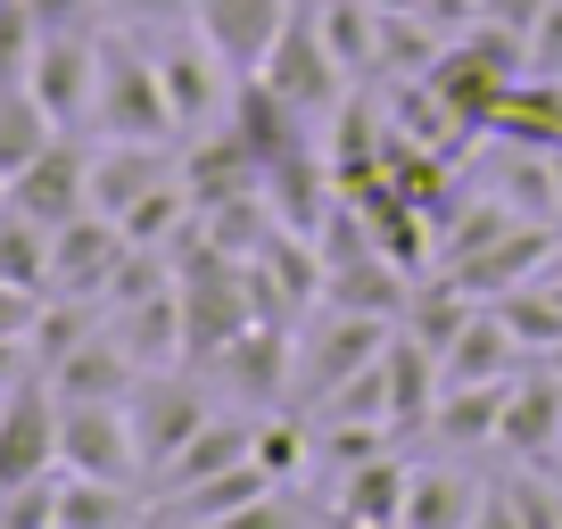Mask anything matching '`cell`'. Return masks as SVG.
Returning <instances> with one entry per match:
<instances>
[{"instance_id":"cell-1","label":"cell","mask_w":562,"mask_h":529,"mask_svg":"<svg viewBox=\"0 0 562 529\" xmlns=\"http://www.w3.org/2000/svg\"><path fill=\"white\" fill-rule=\"evenodd\" d=\"M91 124L100 142H175V100L158 83V58L149 42L124 25V34H100V83H91Z\"/></svg>"},{"instance_id":"cell-2","label":"cell","mask_w":562,"mask_h":529,"mask_svg":"<svg viewBox=\"0 0 562 529\" xmlns=\"http://www.w3.org/2000/svg\"><path fill=\"white\" fill-rule=\"evenodd\" d=\"M397 339L389 315H348V306H323V323H306L299 348H290V397L299 406H323L331 389H348L372 356Z\"/></svg>"},{"instance_id":"cell-3","label":"cell","mask_w":562,"mask_h":529,"mask_svg":"<svg viewBox=\"0 0 562 529\" xmlns=\"http://www.w3.org/2000/svg\"><path fill=\"white\" fill-rule=\"evenodd\" d=\"M149 58H158V83L166 100H175V124L182 133H215V124L232 116V58L215 50L199 25H158L149 34Z\"/></svg>"},{"instance_id":"cell-4","label":"cell","mask_w":562,"mask_h":529,"mask_svg":"<svg viewBox=\"0 0 562 529\" xmlns=\"http://www.w3.org/2000/svg\"><path fill=\"white\" fill-rule=\"evenodd\" d=\"M257 75H265L290 108H299L306 124H315V116H339V100H348V67H339V50L323 42L315 0H299V9H290V25L273 34V50H265Z\"/></svg>"},{"instance_id":"cell-5","label":"cell","mask_w":562,"mask_h":529,"mask_svg":"<svg viewBox=\"0 0 562 529\" xmlns=\"http://www.w3.org/2000/svg\"><path fill=\"white\" fill-rule=\"evenodd\" d=\"M124 414H133V439H140V472H166V463H175L182 447H191L199 430L215 423L207 397L191 389V372H175V364L140 372L133 397H124Z\"/></svg>"},{"instance_id":"cell-6","label":"cell","mask_w":562,"mask_h":529,"mask_svg":"<svg viewBox=\"0 0 562 529\" xmlns=\"http://www.w3.org/2000/svg\"><path fill=\"white\" fill-rule=\"evenodd\" d=\"M58 389L50 372H25L9 397H0V488H25V480H50L58 472Z\"/></svg>"},{"instance_id":"cell-7","label":"cell","mask_w":562,"mask_h":529,"mask_svg":"<svg viewBox=\"0 0 562 529\" xmlns=\"http://www.w3.org/2000/svg\"><path fill=\"white\" fill-rule=\"evenodd\" d=\"M58 472L108 480V488H133L140 439H133V414H124V397H108V406H67V414H58Z\"/></svg>"},{"instance_id":"cell-8","label":"cell","mask_w":562,"mask_h":529,"mask_svg":"<svg viewBox=\"0 0 562 529\" xmlns=\"http://www.w3.org/2000/svg\"><path fill=\"white\" fill-rule=\"evenodd\" d=\"M166 182H182V158L166 142H100L91 149V215H108V224H124Z\"/></svg>"},{"instance_id":"cell-9","label":"cell","mask_w":562,"mask_h":529,"mask_svg":"<svg viewBox=\"0 0 562 529\" xmlns=\"http://www.w3.org/2000/svg\"><path fill=\"white\" fill-rule=\"evenodd\" d=\"M34 100L58 116V133L91 124V83H100V34H42L34 67H25Z\"/></svg>"},{"instance_id":"cell-10","label":"cell","mask_w":562,"mask_h":529,"mask_svg":"<svg viewBox=\"0 0 562 529\" xmlns=\"http://www.w3.org/2000/svg\"><path fill=\"white\" fill-rule=\"evenodd\" d=\"M9 207L34 215V224H50V232L75 224V215H91V149H75L67 133H58V142L9 182Z\"/></svg>"},{"instance_id":"cell-11","label":"cell","mask_w":562,"mask_h":529,"mask_svg":"<svg viewBox=\"0 0 562 529\" xmlns=\"http://www.w3.org/2000/svg\"><path fill=\"white\" fill-rule=\"evenodd\" d=\"M124 224H108V215H75V224L50 232V290L58 299H108V282H116L124 264Z\"/></svg>"},{"instance_id":"cell-12","label":"cell","mask_w":562,"mask_h":529,"mask_svg":"<svg viewBox=\"0 0 562 529\" xmlns=\"http://www.w3.org/2000/svg\"><path fill=\"white\" fill-rule=\"evenodd\" d=\"M290 9H299V0H191V25L232 58V75H257L265 50H273V34L290 25Z\"/></svg>"},{"instance_id":"cell-13","label":"cell","mask_w":562,"mask_h":529,"mask_svg":"<svg viewBox=\"0 0 562 529\" xmlns=\"http://www.w3.org/2000/svg\"><path fill=\"white\" fill-rule=\"evenodd\" d=\"M496 447H513L521 463H546L562 447V372L546 364H521L513 372V397H505V430H496Z\"/></svg>"},{"instance_id":"cell-14","label":"cell","mask_w":562,"mask_h":529,"mask_svg":"<svg viewBox=\"0 0 562 529\" xmlns=\"http://www.w3.org/2000/svg\"><path fill=\"white\" fill-rule=\"evenodd\" d=\"M554 232H562V224H538V215H529V224H513L505 240H488L480 257L447 264V273H456L472 299H505V290H521V282H538V273H546V257H554Z\"/></svg>"},{"instance_id":"cell-15","label":"cell","mask_w":562,"mask_h":529,"mask_svg":"<svg viewBox=\"0 0 562 529\" xmlns=\"http://www.w3.org/2000/svg\"><path fill=\"white\" fill-rule=\"evenodd\" d=\"M42 372H50L58 406H108V397H133V381H140L133 348H124L116 331H91L83 348H67L58 364H42Z\"/></svg>"},{"instance_id":"cell-16","label":"cell","mask_w":562,"mask_h":529,"mask_svg":"<svg viewBox=\"0 0 562 529\" xmlns=\"http://www.w3.org/2000/svg\"><path fill=\"white\" fill-rule=\"evenodd\" d=\"M381 372H389V430H430V414H439V389H447V364L430 339L397 331L381 348Z\"/></svg>"},{"instance_id":"cell-17","label":"cell","mask_w":562,"mask_h":529,"mask_svg":"<svg viewBox=\"0 0 562 529\" xmlns=\"http://www.w3.org/2000/svg\"><path fill=\"white\" fill-rule=\"evenodd\" d=\"M108 331L133 348V364H140V372L175 364V356H182V282L140 290V299H116V306H108Z\"/></svg>"},{"instance_id":"cell-18","label":"cell","mask_w":562,"mask_h":529,"mask_svg":"<svg viewBox=\"0 0 562 529\" xmlns=\"http://www.w3.org/2000/svg\"><path fill=\"white\" fill-rule=\"evenodd\" d=\"M265 488H281V480L265 472L257 455H248V463H232V472L199 480V488H166V513H158V529H207V521H224V513L257 505Z\"/></svg>"},{"instance_id":"cell-19","label":"cell","mask_w":562,"mask_h":529,"mask_svg":"<svg viewBox=\"0 0 562 529\" xmlns=\"http://www.w3.org/2000/svg\"><path fill=\"white\" fill-rule=\"evenodd\" d=\"M439 364H447V381H513V372L529 364V348L513 339V323L496 315V306H480V315L463 323L456 339H447Z\"/></svg>"},{"instance_id":"cell-20","label":"cell","mask_w":562,"mask_h":529,"mask_svg":"<svg viewBox=\"0 0 562 529\" xmlns=\"http://www.w3.org/2000/svg\"><path fill=\"white\" fill-rule=\"evenodd\" d=\"M405 299H414V290H405V264L389 257V248L331 264V282H323V306H348V315H389V323H397Z\"/></svg>"},{"instance_id":"cell-21","label":"cell","mask_w":562,"mask_h":529,"mask_svg":"<svg viewBox=\"0 0 562 529\" xmlns=\"http://www.w3.org/2000/svg\"><path fill=\"white\" fill-rule=\"evenodd\" d=\"M505 397H513V381H447L439 389V414H430V439L488 447L496 430H505Z\"/></svg>"},{"instance_id":"cell-22","label":"cell","mask_w":562,"mask_h":529,"mask_svg":"<svg viewBox=\"0 0 562 529\" xmlns=\"http://www.w3.org/2000/svg\"><path fill=\"white\" fill-rule=\"evenodd\" d=\"M480 505H488L480 480H463V472H414V480H405L397 529H480Z\"/></svg>"},{"instance_id":"cell-23","label":"cell","mask_w":562,"mask_h":529,"mask_svg":"<svg viewBox=\"0 0 562 529\" xmlns=\"http://www.w3.org/2000/svg\"><path fill=\"white\" fill-rule=\"evenodd\" d=\"M405 463L389 455H364V463H348V472H339V496H331V521H397L405 513Z\"/></svg>"},{"instance_id":"cell-24","label":"cell","mask_w":562,"mask_h":529,"mask_svg":"<svg viewBox=\"0 0 562 529\" xmlns=\"http://www.w3.org/2000/svg\"><path fill=\"white\" fill-rule=\"evenodd\" d=\"M58 142V116L34 100V83H0V182H18Z\"/></svg>"},{"instance_id":"cell-25","label":"cell","mask_w":562,"mask_h":529,"mask_svg":"<svg viewBox=\"0 0 562 529\" xmlns=\"http://www.w3.org/2000/svg\"><path fill=\"white\" fill-rule=\"evenodd\" d=\"M248 455H257V430H248V423H224V414H215V423H207V430H199V439L158 472V496H166V488H199V480L232 472V463H248Z\"/></svg>"},{"instance_id":"cell-26","label":"cell","mask_w":562,"mask_h":529,"mask_svg":"<svg viewBox=\"0 0 562 529\" xmlns=\"http://www.w3.org/2000/svg\"><path fill=\"white\" fill-rule=\"evenodd\" d=\"M315 18H323V42L339 50V67L348 75H372L381 67V9L372 0H315Z\"/></svg>"},{"instance_id":"cell-27","label":"cell","mask_w":562,"mask_h":529,"mask_svg":"<svg viewBox=\"0 0 562 529\" xmlns=\"http://www.w3.org/2000/svg\"><path fill=\"white\" fill-rule=\"evenodd\" d=\"M480 315V299H472V290H463L456 282V273H447V282H422L414 290V299H405V315H397V331H414V339H430V348H439L447 356V339H456L463 331V323H472Z\"/></svg>"},{"instance_id":"cell-28","label":"cell","mask_w":562,"mask_h":529,"mask_svg":"<svg viewBox=\"0 0 562 529\" xmlns=\"http://www.w3.org/2000/svg\"><path fill=\"white\" fill-rule=\"evenodd\" d=\"M0 282L34 290V299H50V224H34V215L0 207Z\"/></svg>"},{"instance_id":"cell-29","label":"cell","mask_w":562,"mask_h":529,"mask_svg":"<svg viewBox=\"0 0 562 529\" xmlns=\"http://www.w3.org/2000/svg\"><path fill=\"white\" fill-rule=\"evenodd\" d=\"M488 306L513 323V339H521L529 356H546L562 339V290L554 282H521V290H505V299H488Z\"/></svg>"},{"instance_id":"cell-30","label":"cell","mask_w":562,"mask_h":529,"mask_svg":"<svg viewBox=\"0 0 562 529\" xmlns=\"http://www.w3.org/2000/svg\"><path fill=\"white\" fill-rule=\"evenodd\" d=\"M513 224H529L521 207H505V199H480V207H463L456 224L439 232V264H463V257H480L488 240H505Z\"/></svg>"},{"instance_id":"cell-31","label":"cell","mask_w":562,"mask_h":529,"mask_svg":"<svg viewBox=\"0 0 562 529\" xmlns=\"http://www.w3.org/2000/svg\"><path fill=\"white\" fill-rule=\"evenodd\" d=\"M182 215H191V191H182V182H166V191H149L133 215H124V240H133V248H158Z\"/></svg>"},{"instance_id":"cell-32","label":"cell","mask_w":562,"mask_h":529,"mask_svg":"<svg viewBox=\"0 0 562 529\" xmlns=\"http://www.w3.org/2000/svg\"><path fill=\"white\" fill-rule=\"evenodd\" d=\"M521 75L529 83H562V0H546L538 25L521 34Z\"/></svg>"},{"instance_id":"cell-33","label":"cell","mask_w":562,"mask_h":529,"mask_svg":"<svg viewBox=\"0 0 562 529\" xmlns=\"http://www.w3.org/2000/svg\"><path fill=\"white\" fill-rule=\"evenodd\" d=\"M34 50H42V25L25 18V0H0V83H25Z\"/></svg>"},{"instance_id":"cell-34","label":"cell","mask_w":562,"mask_h":529,"mask_svg":"<svg viewBox=\"0 0 562 529\" xmlns=\"http://www.w3.org/2000/svg\"><path fill=\"white\" fill-rule=\"evenodd\" d=\"M207 529H306V505L290 496V480H281V488H265L257 505L224 513V521H207Z\"/></svg>"},{"instance_id":"cell-35","label":"cell","mask_w":562,"mask_h":529,"mask_svg":"<svg viewBox=\"0 0 562 529\" xmlns=\"http://www.w3.org/2000/svg\"><path fill=\"white\" fill-rule=\"evenodd\" d=\"M25 18H34L42 34H91V25L108 18V0H25Z\"/></svg>"},{"instance_id":"cell-36","label":"cell","mask_w":562,"mask_h":529,"mask_svg":"<svg viewBox=\"0 0 562 529\" xmlns=\"http://www.w3.org/2000/svg\"><path fill=\"white\" fill-rule=\"evenodd\" d=\"M257 463H265L273 480H299V463H306V430H299V423H265V430H257Z\"/></svg>"},{"instance_id":"cell-37","label":"cell","mask_w":562,"mask_h":529,"mask_svg":"<svg viewBox=\"0 0 562 529\" xmlns=\"http://www.w3.org/2000/svg\"><path fill=\"white\" fill-rule=\"evenodd\" d=\"M108 18L133 25V34H158V25H182V18H191V0H108Z\"/></svg>"},{"instance_id":"cell-38","label":"cell","mask_w":562,"mask_h":529,"mask_svg":"<svg viewBox=\"0 0 562 529\" xmlns=\"http://www.w3.org/2000/svg\"><path fill=\"white\" fill-rule=\"evenodd\" d=\"M34 315H42V299H34V290L0 282V339H25V331H34Z\"/></svg>"},{"instance_id":"cell-39","label":"cell","mask_w":562,"mask_h":529,"mask_svg":"<svg viewBox=\"0 0 562 529\" xmlns=\"http://www.w3.org/2000/svg\"><path fill=\"white\" fill-rule=\"evenodd\" d=\"M546 0H480V25H505V34H529Z\"/></svg>"},{"instance_id":"cell-40","label":"cell","mask_w":562,"mask_h":529,"mask_svg":"<svg viewBox=\"0 0 562 529\" xmlns=\"http://www.w3.org/2000/svg\"><path fill=\"white\" fill-rule=\"evenodd\" d=\"M480 529H521V513H513L505 488H488V505H480Z\"/></svg>"},{"instance_id":"cell-41","label":"cell","mask_w":562,"mask_h":529,"mask_svg":"<svg viewBox=\"0 0 562 529\" xmlns=\"http://www.w3.org/2000/svg\"><path fill=\"white\" fill-rule=\"evenodd\" d=\"M372 9H381V18H405V9H422V0H372Z\"/></svg>"},{"instance_id":"cell-42","label":"cell","mask_w":562,"mask_h":529,"mask_svg":"<svg viewBox=\"0 0 562 529\" xmlns=\"http://www.w3.org/2000/svg\"><path fill=\"white\" fill-rule=\"evenodd\" d=\"M546 364H554V372H562V339H554V348H546Z\"/></svg>"},{"instance_id":"cell-43","label":"cell","mask_w":562,"mask_h":529,"mask_svg":"<svg viewBox=\"0 0 562 529\" xmlns=\"http://www.w3.org/2000/svg\"><path fill=\"white\" fill-rule=\"evenodd\" d=\"M0 207H9V182H0Z\"/></svg>"},{"instance_id":"cell-44","label":"cell","mask_w":562,"mask_h":529,"mask_svg":"<svg viewBox=\"0 0 562 529\" xmlns=\"http://www.w3.org/2000/svg\"><path fill=\"white\" fill-rule=\"evenodd\" d=\"M0 397H9V389H0Z\"/></svg>"}]
</instances>
